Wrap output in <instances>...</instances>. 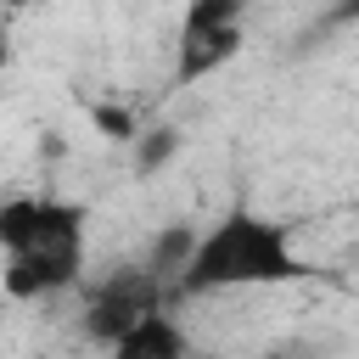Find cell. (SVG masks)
Listing matches in <instances>:
<instances>
[{
	"label": "cell",
	"mask_w": 359,
	"mask_h": 359,
	"mask_svg": "<svg viewBox=\"0 0 359 359\" xmlns=\"http://www.w3.org/2000/svg\"><path fill=\"white\" fill-rule=\"evenodd\" d=\"M309 275L314 269L297 252L292 224H280L258 208H224L202 230V241L174 286L180 292H247V286H292Z\"/></svg>",
	"instance_id": "cell-1"
},
{
	"label": "cell",
	"mask_w": 359,
	"mask_h": 359,
	"mask_svg": "<svg viewBox=\"0 0 359 359\" xmlns=\"http://www.w3.org/2000/svg\"><path fill=\"white\" fill-rule=\"evenodd\" d=\"M90 208L67 196H39V230L22 252H6V297H56L84 280Z\"/></svg>",
	"instance_id": "cell-2"
},
{
	"label": "cell",
	"mask_w": 359,
	"mask_h": 359,
	"mask_svg": "<svg viewBox=\"0 0 359 359\" xmlns=\"http://www.w3.org/2000/svg\"><path fill=\"white\" fill-rule=\"evenodd\" d=\"M241 17L247 0H185L180 11V45H174V84H196L241 56Z\"/></svg>",
	"instance_id": "cell-3"
},
{
	"label": "cell",
	"mask_w": 359,
	"mask_h": 359,
	"mask_svg": "<svg viewBox=\"0 0 359 359\" xmlns=\"http://www.w3.org/2000/svg\"><path fill=\"white\" fill-rule=\"evenodd\" d=\"M151 309H163V280L146 264L140 269H118V275H107V280L90 286V297H84V337L101 342V348H112Z\"/></svg>",
	"instance_id": "cell-4"
},
{
	"label": "cell",
	"mask_w": 359,
	"mask_h": 359,
	"mask_svg": "<svg viewBox=\"0 0 359 359\" xmlns=\"http://www.w3.org/2000/svg\"><path fill=\"white\" fill-rule=\"evenodd\" d=\"M107 359H196V342H191V331L168 309H151L140 325H129L107 348Z\"/></svg>",
	"instance_id": "cell-5"
},
{
	"label": "cell",
	"mask_w": 359,
	"mask_h": 359,
	"mask_svg": "<svg viewBox=\"0 0 359 359\" xmlns=\"http://www.w3.org/2000/svg\"><path fill=\"white\" fill-rule=\"evenodd\" d=\"M196 241H202V230H191V224H168V230L151 241L146 269H151L157 280H180L185 264H191V252H196Z\"/></svg>",
	"instance_id": "cell-6"
},
{
	"label": "cell",
	"mask_w": 359,
	"mask_h": 359,
	"mask_svg": "<svg viewBox=\"0 0 359 359\" xmlns=\"http://www.w3.org/2000/svg\"><path fill=\"white\" fill-rule=\"evenodd\" d=\"M39 230V196H6L0 202V247L6 252H22Z\"/></svg>",
	"instance_id": "cell-7"
},
{
	"label": "cell",
	"mask_w": 359,
	"mask_h": 359,
	"mask_svg": "<svg viewBox=\"0 0 359 359\" xmlns=\"http://www.w3.org/2000/svg\"><path fill=\"white\" fill-rule=\"evenodd\" d=\"M135 146H140V151H135V168H157L163 157L180 151V135H174V129H151V135H135Z\"/></svg>",
	"instance_id": "cell-8"
},
{
	"label": "cell",
	"mask_w": 359,
	"mask_h": 359,
	"mask_svg": "<svg viewBox=\"0 0 359 359\" xmlns=\"http://www.w3.org/2000/svg\"><path fill=\"white\" fill-rule=\"evenodd\" d=\"M337 17H359V0H342V6H337Z\"/></svg>",
	"instance_id": "cell-9"
}]
</instances>
